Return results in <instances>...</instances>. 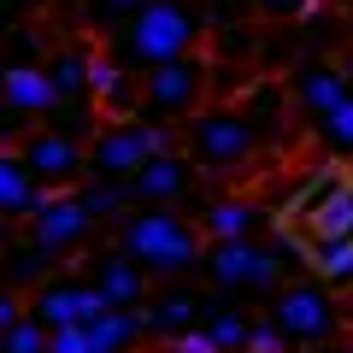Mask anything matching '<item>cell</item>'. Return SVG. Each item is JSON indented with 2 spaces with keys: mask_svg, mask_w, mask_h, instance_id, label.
<instances>
[{
  "mask_svg": "<svg viewBox=\"0 0 353 353\" xmlns=\"http://www.w3.org/2000/svg\"><path fill=\"white\" fill-rule=\"evenodd\" d=\"M112 248H124L148 277H194L206 265V230L176 206H136L112 224Z\"/></svg>",
  "mask_w": 353,
  "mask_h": 353,
  "instance_id": "cell-1",
  "label": "cell"
},
{
  "mask_svg": "<svg viewBox=\"0 0 353 353\" xmlns=\"http://www.w3.org/2000/svg\"><path fill=\"white\" fill-rule=\"evenodd\" d=\"M201 36H206V18H201L194 0H153L148 12H136L124 30H112V48L106 53L118 65L148 77V71H159L171 59H189L201 48Z\"/></svg>",
  "mask_w": 353,
  "mask_h": 353,
  "instance_id": "cell-2",
  "label": "cell"
},
{
  "mask_svg": "<svg viewBox=\"0 0 353 353\" xmlns=\"http://www.w3.org/2000/svg\"><path fill=\"white\" fill-rule=\"evenodd\" d=\"M265 318L283 330L289 353L330 347V341H341V330H347V306H341V294L330 289V283H318L312 271L283 283V289L265 301Z\"/></svg>",
  "mask_w": 353,
  "mask_h": 353,
  "instance_id": "cell-3",
  "label": "cell"
},
{
  "mask_svg": "<svg viewBox=\"0 0 353 353\" xmlns=\"http://www.w3.org/2000/svg\"><path fill=\"white\" fill-rule=\"evenodd\" d=\"M153 153H176V130L171 124H148V118L101 124V136L88 141V176H101V183H130Z\"/></svg>",
  "mask_w": 353,
  "mask_h": 353,
  "instance_id": "cell-4",
  "label": "cell"
},
{
  "mask_svg": "<svg viewBox=\"0 0 353 353\" xmlns=\"http://www.w3.org/2000/svg\"><path fill=\"white\" fill-rule=\"evenodd\" d=\"M189 159L201 171H241L259 148V124H253L241 106H206L189 118V136H183Z\"/></svg>",
  "mask_w": 353,
  "mask_h": 353,
  "instance_id": "cell-5",
  "label": "cell"
},
{
  "mask_svg": "<svg viewBox=\"0 0 353 353\" xmlns=\"http://www.w3.org/2000/svg\"><path fill=\"white\" fill-rule=\"evenodd\" d=\"M206 59L189 53V59H171L159 71L141 77V118L148 124H189L194 112H206Z\"/></svg>",
  "mask_w": 353,
  "mask_h": 353,
  "instance_id": "cell-6",
  "label": "cell"
},
{
  "mask_svg": "<svg viewBox=\"0 0 353 353\" xmlns=\"http://www.w3.org/2000/svg\"><path fill=\"white\" fill-rule=\"evenodd\" d=\"M18 159H24L53 194L83 189V171H88V148H83L77 136H65V130H53V124H36V130H30V136L18 141Z\"/></svg>",
  "mask_w": 353,
  "mask_h": 353,
  "instance_id": "cell-7",
  "label": "cell"
},
{
  "mask_svg": "<svg viewBox=\"0 0 353 353\" xmlns=\"http://www.w3.org/2000/svg\"><path fill=\"white\" fill-rule=\"evenodd\" d=\"M101 312H106V301H101V289H94L83 271H59V277H48L30 294V318H41L48 330H83Z\"/></svg>",
  "mask_w": 353,
  "mask_h": 353,
  "instance_id": "cell-8",
  "label": "cell"
},
{
  "mask_svg": "<svg viewBox=\"0 0 353 353\" xmlns=\"http://www.w3.org/2000/svg\"><path fill=\"white\" fill-rule=\"evenodd\" d=\"M94 289H101L106 312H141V306L153 301V277L141 271L136 259H130L124 248H101V253H83V265H77Z\"/></svg>",
  "mask_w": 353,
  "mask_h": 353,
  "instance_id": "cell-9",
  "label": "cell"
},
{
  "mask_svg": "<svg viewBox=\"0 0 353 353\" xmlns=\"http://www.w3.org/2000/svg\"><path fill=\"white\" fill-rule=\"evenodd\" d=\"M24 241L59 253V259H83L88 241H94V218H88V206L77 201V189L71 194H53V201L24 224Z\"/></svg>",
  "mask_w": 353,
  "mask_h": 353,
  "instance_id": "cell-10",
  "label": "cell"
},
{
  "mask_svg": "<svg viewBox=\"0 0 353 353\" xmlns=\"http://www.w3.org/2000/svg\"><path fill=\"white\" fill-rule=\"evenodd\" d=\"M206 306H212V294H201L194 283H171V289H159L148 306H141V318H148V341H153V347H176L183 336H194V330L206 324Z\"/></svg>",
  "mask_w": 353,
  "mask_h": 353,
  "instance_id": "cell-11",
  "label": "cell"
},
{
  "mask_svg": "<svg viewBox=\"0 0 353 353\" xmlns=\"http://www.w3.org/2000/svg\"><path fill=\"white\" fill-rule=\"evenodd\" d=\"M194 176H201V165H194L189 153H153L124 189H130L136 206H176V201L194 194Z\"/></svg>",
  "mask_w": 353,
  "mask_h": 353,
  "instance_id": "cell-12",
  "label": "cell"
},
{
  "mask_svg": "<svg viewBox=\"0 0 353 353\" xmlns=\"http://www.w3.org/2000/svg\"><path fill=\"white\" fill-rule=\"evenodd\" d=\"M347 88H353V77L341 71L336 59H301V65H294V77H289V101L301 106L306 118H318L324 106H336Z\"/></svg>",
  "mask_w": 353,
  "mask_h": 353,
  "instance_id": "cell-13",
  "label": "cell"
},
{
  "mask_svg": "<svg viewBox=\"0 0 353 353\" xmlns=\"http://www.w3.org/2000/svg\"><path fill=\"white\" fill-rule=\"evenodd\" d=\"M0 94H6V106H12V118H36V124H48V118L59 112V88H53L48 65H6Z\"/></svg>",
  "mask_w": 353,
  "mask_h": 353,
  "instance_id": "cell-14",
  "label": "cell"
},
{
  "mask_svg": "<svg viewBox=\"0 0 353 353\" xmlns=\"http://www.w3.org/2000/svg\"><path fill=\"white\" fill-rule=\"evenodd\" d=\"M48 77L59 88V106H94V48L88 41H65L48 53Z\"/></svg>",
  "mask_w": 353,
  "mask_h": 353,
  "instance_id": "cell-15",
  "label": "cell"
},
{
  "mask_svg": "<svg viewBox=\"0 0 353 353\" xmlns=\"http://www.w3.org/2000/svg\"><path fill=\"white\" fill-rule=\"evenodd\" d=\"M53 201V189L41 183L36 171H30L24 159H18V148L0 159V212L12 218V224H30V218L41 212V206Z\"/></svg>",
  "mask_w": 353,
  "mask_h": 353,
  "instance_id": "cell-16",
  "label": "cell"
},
{
  "mask_svg": "<svg viewBox=\"0 0 353 353\" xmlns=\"http://www.w3.org/2000/svg\"><path fill=\"white\" fill-rule=\"evenodd\" d=\"M94 106L106 112V124L118 118H141V83L130 65H118L112 53H94Z\"/></svg>",
  "mask_w": 353,
  "mask_h": 353,
  "instance_id": "cell-17",
  "label": "cell"
},
{
  "mask_svg": "<svg viewBox=\"0 0 353 353\" xmlns=\"http://www.w3.org/2000/svg\"><path fill=\"white\" fill-rule=\"evenodd\" d=\"M259 224H265V212H259L253 201H241V194H224V201H206V206H201L206 241H248Z\"/></svg>",
  "mask_w": 353,
  "mask_h": 353,
  "instance_id": "cell-18",
  "label": "cell"
},
{
  "mask_svg": "<svg viewBox=\"0 0 353 353\" xmlns=\"http://www.w3.org/2000/svg\"><path fill=\"white\" fill-rule=\"evenodd\" d=\"M306 124H312V141H318L336 165H353V88L341 94L336 106H324L318 118H306Z\"/></svg>",
  "mask_w": 353,
  "mask_h": 353,
  "instance_id": "cell-19",
  "label": "cell"
},
{
  "mask_svg": "<svg viewBox=\"0 0 353 353\" xmlns=\"http://www.w3.org/2000/svg\"><path fill=\"white\" fill-rule=\"evenodd\" d=\"M206 336H212V347L218 353H248V336H253V318L241 312V306H230V301H212L206 306Z\"/></svg>",
  "mask_w": 353,
  "mask_h": 353,
  "instance_id": "cell-20",
  "label": "cell"
},
{
  "mask_svg": "<svg viewBox=\"0 0 353 353\" xmlns=\"http://www.w3.org/2000/svg\"><path fill=\"white\" fill-rule=\"evenodd\" d=\"M312 277L330 283V289H353V236L341 241H312Z\"/></svg>",
  "mask_w": 353,
  "mask_h": 353,
  "instance_id": "cell-21",
  "label": "cell"
},
{
  "mask_svg": "<svg viewBox=\"0 0 353 353\" xmlns=\"http://www.w3.org/2000/svg\"><path fill=\"white\" fill-rule=\"evenodd\" d=\"M77 201L88 206V218H94V224H106V218L118 224V218H130V212H136V201H130V189H124V183H101V176H88L83 189H77Z\"/></svg>",
  "mask_w": 353,
  "mask_h": 353,
  "instance_id": "cell-22",
  "label": "cell"
},
{
  "mask_svg": "<svg viewBox=\"0 0 353 353\" xmlns=\"http://www.w3.org/2000/svg\"><path fill=\"white\" fill-rule=\"evenodd\" d=\"M59 253H48V248H36V241H18V248H12V289H18V283H30V277H36V289H41V283H48V277H59Z\"/></svg>",
  "mask_w": 353,
  "mask_h": 353,
  "instance_id": "cell-23",
  "label": "cell"
},
{
  "mask_svg": "<svg viewBox=\"0 0 353 353\" xmlns=\"http://www.w3.org/2000/svg\"><path fill=\"white\" fill-rule=\"evenodd\" d=\"M48 347H53V330L41 324V318H24L18 330L0 336V353H48Z\"/></svg>",
  "mask_w": 353,
  "mask_h": 353,
  "instance_id": "cell-24",
  "label": "cell"
},
{
  "mask_svg": "<svg viewBox=\"0 0 353 353\" xmlns=\"http://www.w3.org/2000/svg\"><path fill=\"white\" fill-rule=\"evenodd\" d=\"M153 0H88V24H101V30H124L136 12H148Z\"/></svg>",
  "mask_w": 353,
  "mask_h": 353,
  "instance_id": "cell-25",
  "label": "cell"
},
{
  "mask_svg": "<svg viewBox=\"0 0 353 353\" xmlns=\"http://www.w3.org/2000/svg\"><path fill=\"white\" fill-rule=\"evenodd\" d=\"M283 101H289V88H277V83H253L248 94H241V106H248V118H277L283 112Z\"/></svg>",
  "mask_w": 353,
  "mask_h": 353,
  "instance_id": "cell-26",
  "label": "cell"
},
{
  "mask_svg": "<svg viewBox=\"0 0 353 353\" xmlns=\"http://www.w3.org/2000/svg\"><path fill=\"white\" fill-rule=\"evenodd\" d=\"M248 353H289V341H283V330L271 324V318H253V336H248Z\"/></svg>",
  "mask_w": 353,
  "mask_h": 353,
  "instance_id": "cell-27",
  "label": "cell"
},
{
  "mask_svg": "<svg viewBox=\"0 0 353 353\" xmlns=\"http://www.w3.org/2000/svg\"><path fill=\"white\" fill-rule=\"evenodd\" d=\"M312 0H253V12L259 18H271V24H289V18H301Z\"/></svg>",
  "mask_w": 353,
  "mask_h": 353,
  "instance_id": "cell-28",
  "label": "cell"
},
{
  "mask_svg": "<svg viewBox=\"0 0 353 353\" xmlns=\"http://www.w3.org/2000/svg\"><path fill=\"white\" fill-rule=\"evenodd\" d=\"M171 353H218V347H212V336H206V330H194V336H183Z\"/></svg>",
  "mask_w": 353,
  "mask_h": 353,
  "instance_id": "cell-29",
  "label": "cell"
},
{
  "mask_svg": "<svg viewBox=\"0 0 353 353\" xmlns=\"http://www.w3.org/2000/svg\"><path fill=\"white\" fill-rule=\"evenodd\" d=\"M230 6H241V0H212V12H218V18H236ZM248 6H253V0H248Z\"/></svg>",
  "mask_w": 353,
  "mask_h": 353,
  "instance_id": "cell-30",
  "label": "cell"
},
{
  "mask_svg": "<svg viewBox=\"0 0 353 353\" xmlns=\"http://www.w3.org/2000/svg\"><path fill=\"white\" fill-rule=\"evenodd\" d=\"M312 353H353V341H330V347H312Z\"/></svg>",
  "mask_w": 353,
  "mask_h": 353,
  "instance_id": "cell-31",
  "label": "cell"
},
{
  "mask_svg": "<svg viewBox=\"0 0 353 353\" xmlns=\"http://www.w3.org/2000/svg\"><path fill=\"white\" fill-rule=\"evenodd\" d=\"M336 6H341V12H353V0H336Z\"/></svg>",
  "mask_w": 353,
  "mask_h": 353,
  "instance_id": "cell-32",
  "label": "cell"
},
{
  "mask_svg": "<svg viewBox=\"0 0 353 353\" xmlns=\"http://www.w3.org/2000/svg\"><path fill=\"white\" fill-rule=\"evenodd\" d=\"M153 353H171V347H153Z\"/></svg>",
  "mask_w": 353,
  "mask_h": 353,
  "instance_id": "cell-33",
  "label": "cell"
}]
</instances>
